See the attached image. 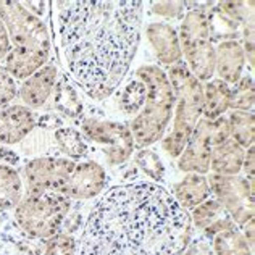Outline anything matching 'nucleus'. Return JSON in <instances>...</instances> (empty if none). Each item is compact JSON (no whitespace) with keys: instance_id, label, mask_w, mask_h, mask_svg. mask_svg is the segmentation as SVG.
Here are the masks:
<instances>
[{"instance_id":"nucleus-9","label":"nucleus","mask_w":255,"mask_h":255,"mask_svg":"<svg viewBox=\"0 0 255 255\" xmlns=\"http://www.w3.org/2000/svg\"><path fill=\"white\" fill-rule=\"evenodd\" d=\"M81 134L100 147L105 162L110 166H122L132 157L134 139L128 125L100 117H83Z\"/></svg>"},{"instance_id":"nucleus-30","label":"nucleus","mask_w":255,"mask_h":255,"mask_svg":"<svg viewBox=\"0 0 255 255\" xmlns=\"http://www.w3.org/2000/svg\"><path fill=\"white\" fill-rule=\"evenodd\" d=\"M78 238L73 234L58 233L53 238L44 241L42 251L39 255H76Z\"/></svg>"},{"instance_id":"nucleus-42","label":"nucleus","mask_w":255,"mask_h":255,"mask_svg":"<svg viewBox=\"0 0 255 255\" xmlns=\"http://www.w3.org/2000/svg\"><path fill=\"white\" fill-rule=\"evenodd\" d=\"M5 226V218H3V212H0V231L3 230Z\"/></svg>"},{"instance_id":"nucleus-17","label":"nucleus","mask_w":255,"mask_h":255,"mask_svg":"<svg viewBox=\"0 0 255 255\" xmlns=\"http://www.w3.org/2000/svg\"><path fill=\"white\" fill-rule=\"evenodd\" d=\"M52 104L57 115L62 118L81 120L84 115V104L79 96L76 84L68 78V75H60L52 92Z\"/></svg>"},{"instance_id":"nucleus-12","label":"nucleus","mask_w":255,"mask_h":255,"mask_svg":"<svg viewBox=\"0 0 255 255\" xmlns=\"http://www.w3.org/2000/svg\"><path fill=\"white\" fill-rule=\"evenodd\" d=\"M109 173L99 162L81 160L76 162L62 194L73 202H87L102 196L109 187Z\"/></svg>"},{"instance_id":"nucleus-33","label":"nucleus","mask_w":255,"mask_h":255,"mask_svg":"<svg viewBox=\"0 0 255 255\" xmlns=\"http://www.w3.org/2000/svg\"><path fill=\"white\" fill-rule=\"evenodd\" d=\"M150 11L153 15H158L162 18L171 19V18H183L187 11V2L181 0H170V2H150Z\"/></svg>"},{"instance_id":"nucleus-4","label":"nucleus","mask_w":255,"mask_h":255,"mask_svg":"<svg viewBox=\"0 0 255 255\" xmlns=\"http://www.w3.org/2000/svg\"><path fill=\"white\" fill-rule=\"evenodd\" d=\"M134 76L145 84L147 96L142 109L134 117L128 128L132 134L134 147L145 149L162 140L174 110V92L165 70L158 65H142Z\"/></svg>"},{"instance_id":"nucleus-36","label":"nucleus","mask_w":255,"mask_h":255,"mask_svg":"<svg viewBox=\"0 0 255 255\" xmlns=\"http://www.w3.org/2000/svg\"><path fill=\"white\" fill-rule=\"evenodd\" d=\"M233 228H238V226L234 225V221L231 220L230 215H225V217H221L220 220L215 221V223H212L209 228H205V230H204V236H205V239H212L215 234H218L220 231L233 230Z\"/></svg>"},{"instance_id":"nucleus-31","label":"nucleus","mask_w":255,"mask_h":255,"mask_svg":"<svg viewBox=\"0 0 255 255\" xmlns=\"http://www.w3.org/2000/svg\"><path fill=\"white\" fill-rule=\"evenodd\" d=\"M18 84L19 83L6 71L3 63H0V109L18 99Z\"/></svg>"},{"instance_id":"nucleus-34","label":"nucleus","mask_w":255,"mask_h":255,"mask_svg":"<svg viewBox=\"0 0 255 255\" xmlns=\"http://www.w3.org/2000/svg\"><path fill=\"white\" fill-rule=\"evenodd\" d=\"M241 34H243V41H239L243 45L244 53H246V63L249 65L251 75L254 71V53H255V37H254V15L243 23V28H241Z\"/></svg>"},{"instance_id":"nucleus-38","label":"nucleus","mask_w":255,"mask_h":255,"mask_svg":"<svg viewBox=\"0 0 255 255\" xmlns=\"http://www.w3.org/2000/svg\"><path fill=\"white\" fill-rule=\"evenodd\" d=\"M0 162L15 166V168H19V166L23 165V158L16 150H13V149H10V147L0 144Z\"/></svg>"},{"instance_id":"nucleus-23","label":"nucleus","mask_w":255,"mask_h":255,"mask_svg":"<svg viewBox=\"0 0 255 255\" xmlns=\"http://www.w3.org/2000/svg\"><path fill=\"white\" fill-rule=\"evenodd\" d=\"M213 255H252L251 246L239 228L225 230L212 238Z\"/></svg>"},{"instance_id":"nucleus-19","label":"nucleus","mask_w":255,"mask_h":255,"mask_svg":"<svg viewBox=\"0 0 255 255\" xmlns=\"http://www.w3.org/2000/svg\"><path fill=\"white\" fill-rule=\"evenodd\" d=\"M246 149L236 144L230 137L220 145L212 149L210 157V173L221 174V176H236L243 171V160Z\"/></svg>"},{"instance_id":"nucleus-22","label":"nucleus","mask_w":255,"mask_h":255,"mask_svg":"<svg viewBox=\"0 0 255 255\" xmlns=\"http://www.w3.org/2000/svg\"><path fill=\"white\" fill-rule=\"evenodd\" d=\"M53 140L62 157H66L75 162H81L89 153V147L86 144V139L81 131L73 126H62L57 131H53Z\"/></svg>"},{"instance_id":"nucleus-32","label":"nucleus","mask_w":255,"mask_h":255,"mask_svg":"<svg viewBox=\"0 0 255 255\" xmlns=\"http://www.w3.org/2000/svg\"><path fill=\"white\" fill-rule=\"evenodd\" d=\"M83 202H78V204H73L70 213L66 215V218L63 221L62 225V230H60V233H66V234H75L78 231L83 230V226L86 223V218H87V213H89V210H84L83 209ZM91 209V207H89Z\"/></svg>"},{"instance_id":"nucleus-16","label":"nucleus","mask_w":255,"mask_h":255,"mask_svg":"<svg viewBox=\"0 0 255 255\" xmlns=\"http://www.w3.org/2000/svg\"><path fill=\"white\" fill-rule=\"evenodd\" d=\"M246 53L238 39L221 41L215 47V75L226 84H236L244 75Z\"/></svg>"},{"instance_id":"nucleus-2","label":"nucleus","mask_w":255,"mask_h":255,"mask_svg":"<svg viewBox=\"0 0 255 255\" xmlns=\"http://www.w3.org/2000/svg\"><path fill=\"white\" fill-rule=\"evenodd\" d=\"M192 221L165 186L132 181L107 189L87 213L76 255H183Z\"/></svg>"},{"instance_id":"nucleus-7","label":"nucleus","mask_w":255,"mask_h":255,"mask_svg":"<svg viewBox=\"0 0 255 255\" xmlns=\"http://www.w3.org/2000/svg\"><path fill=\"white\" fill-rule=\"evenodd\" d=\"M184 63L192 76L205 84L215 76V45L207 11L187 10L178 29Z\"/></svg>"},{"instance_id":"nucleus-37","label":"nucleus","mask_w":255,"mask_h":255,"mask_svg":"<svg viewBox=\"0 0 255 255\" xmlns=\"http://www.w3.org/2000/svg\"><path fill=\"white\" fill-rule=\"evenodd\" d=\"M21 5L26 10L31 11L32 15L39 19L45 21V16L50 15V2H41V0H28V2H21Z\"/></svg>"},{"instance_id":"nucleus-13","label":"nucleus","mask_w":255,"mask_h":255,"mask_svg":"<svg viewBox=\"0 0 255 255\" xmlns=\"http://www.w3.org/2000/svg\"><path fill=\"white\" fill-rule=\"evenodd\" d=\"M37 113L23 104H10L0 109V144H21L36 129Z\"/></svg>"},{"instance_id":"nucleus-27","label":"nucleus","mask_w":255,"mask_h":255,"mask_svg":"<svg viewBox=\"0 0 255 255\" xmlns=\"http://www.w3.org/2000/svg\"><path fill=\"white\" fill-rule=\"evenodd\" d=\"M132 155H134V163H136V166L145 176H149L157 184L163 183L165 165L155 150H152L150 147H145V149H137Z\"/></svg>"},{"instance_id":"nucleus-28","label":"nucleus","mask_w":255,"mask_h":255,"mask_svg":"<svg viewBox=\"0 0 255 255\" xmlns=\"http://www.w3.org/2000/svg\"><path fill=\"white\" fill-rule=\"evenodd\" d=\"M191 215V221L192 226L197 228V230L204 231L205 228H209L212 223H215L217 220H220L221 217H225L226 210L225 207L221 205L215 197H209L207 200H204L202 204H199L197 207L189 212Z\"/></svg>"},{"instance_id":"nucleus-40","label":"nucleus","mask_w":255,"mask_h":255,"mask_svg":"<svg viewBox=\"0 0 255 255\" xmlns=\"http://www.w3.org/2000/svg\"><path fill=\"white\" fill-rule=\"evenodd\" d=\"M254 168H255V150L254 145H251L249 149H246L244 160H243V171L246 178L254 179Z\"/></svg>"},{"instance_id":"nucleus-1","label":"nucleus","mask_w":255,"mask_h":255,"mask_svg":"<svg viewBox=\"0 0 255 255\" xmlns=\"http://www.w3.org/2000/svg\"><path fill=\"white\" fill-rule=\"evenodd\" d=\"M58 60L92 102H104L122 83L136 57L145 3L140 0L50 2Z\"/></svg>"},{"instance_id":"nucleus-39","label":"nucleus","mask_w":255,"mask_h":255,"mask_svg":"<svg viewBox=\"0 0 255 255\" xmlns=\"http://www.w3.org/2000/svg\"><path fill=\"white\" fill-rule=\"evenodd\" d=\"M10 50H11V44H10L8 31H6L3 21L0 19V63L5 62V58L8 57Z\"/></svg>"},{"instance_id":"nucleus-43","label":"nucleus","mask_w":255,"mask_h":255,"mask_svg":"<svg viewBox=\"0 0 255 255\" xmlns=\"http://www.w3.org/2000/svg\"><path fill=\"white\" fill-rule=\"evenodd\" d=\"M200 255H213V254H210V252H207V254H200Z\"/></svg>"},{"instance_id":"nucleus-15","label":"nucleus","mask_w":255,"mask_h":255,"mask_svg":"<svg viewBox=\"0 0 255 255\" xmlns=\"http://www.w3.org/2000/svg\"><path fill=\"white\" fill-rule=\"evenodd\" d=\"M145 37L150 42L158 66L170 68L174 63L183 62L178 29L168 21H153L145 26Z\"/></svg>"},{"instance_id":"nucleus-25","label":"nucleus","mask_w":255,"mask_h":255,"mask_svg":"<svg viewBox=\"0 0 255 255\" xmlns=\"http://www.w3.org/2000/svg\"><path fill=\"white\" fill-rule=\"evenodd\" d=\"M122 89L118 91V107L125 115L136 117L142 109L145 102L147 89L145 84L134 76L131 81H128L125 86H120Z\"/></svg>"},{"instance_id":"nucleus-18","label":"nucleus","mask_w":255,"mask_h":255,"mask_svg":"<svg viewBox=\"0 0 255 255\" xmlns=\"http://www.w3.org/2000/svg\"><path fill=\"white\" fill-rule=\"evenodd\" d=\"M170 192L174 200L187 212H191L194 207H197L204 200L212 197L209 179H207L205 174L197 173H187L183 179L173 186Z\"/></svg>"},{"instance_id":"nucleus-6","label":"nucleus","mask_w":255,"mask_h":255,"mask_svg":"<svg viewBox=\"0 0 255 255\" xmlns=\"http://www.w3.org/2000/svg\"><path fill=\"white\" fill-rule=\"evenodd\" d=\"M73 204V200L58 192L24 194L11 210V221L24 236L47 241L60 233Z\"/></svg>"},{"instance_id":"nucleus-10","label":"nucleus","mask_w":255,"mask_h":255,"mask_svg":"<svg viewBox=\"0 0 255 255\" xmlns=\"http://www.w3.org/2000/svg\"><path fill=\"white\" fill-rule=\"evenodd\" d=\"M21 179L26 194H62L75 170L76 162L66 157H36L21 165Z\"/></svg>"},{"instance_id":"nucleus-5","label":"nucleus","mask_w":255,"mask_h":255,"mask_svg":"<svg viewBox=\"0 0 255 255\" xmlns=\"http://www.w3.org/2000/svg\"><path fill=\"white\" fill-rule=\"evenodd\" d=\"M174 92L173 128L162 137V147L168 157L178 158L189 140L194 128L204 113V84L192 76L184 62L165 70Z\"/></svg>"},{"instance_id":"nucleus-3","label":"nucleus","mask_w":255,"mask_h":255,"mask_svg":"<svg viewBox=\"0 0 255 255\" xmlns=\"http://www.w3.org/2000/svg\"><path fill=\"white\" fill-rule=\"evenodd\" d=\"M0 19L8 31L11 50L5 58L6 71L21 83L32 73L50 62L52 37L47 21H42L21 5V2L2 0Z\"/></svg>"},{"instance_id":"nucleus-44","label":"nucleus","mask_w":255,"mask_h":255,"mask_svg":"<svg viewBox=\"0 0 255 255\" xmlns=\"http://www.w3.org/2000/svg\"><path fill=\"white\" fill-rule=\"evenodd\" d=\"M0 255H5V254H0Z\"/></svg>"},{"instance_id":"nucleus-29","label":"nucleus","mask_w":255,"mask_h":255,"mask_svg":"<svg viewBox=\"0 0 255 255\" xmlns=\"http://www.w3.org/2000/svg\"><path fill=\"white\" fill-rule=\"evenodd\" d=\"M254 76L243 75L236 84L231 86V102L230 110L252 112L254 109Z\"/></svg>"},{"instance_id":"nucleus-24","label":"nucleus","mask_w":255,"mask_h":255,"mask_svg":"<svg viewBox=\"0 0 255 255\" xmlns=\"http://www.w3.org/2000/svg\"><path fill=\"white\" fill-rule=\"evenodd\" d=\"M230 123V137L243 149H249L254 145L255 139V123H254V112H241L231 110L226 115Z\"/></svg>"},{"instance_id":"nucleus-14","label":"nucleus","mask_w":255,"mask_h":255,"mask_svg":"<svg viewBox=\"0 0 255 255\" xmlns=\"http://www.w3.org/2000/svg\"><path fill=\"white\" fill-rule=\"evenodd\" d=\"M58 76V66L53 62L45 63L42 68H39L18 84V99L31 110L42 109L47 100L52 97Z\"/></svg>"},{"instance_id":"nucleus-21","label":"nucleus","mask_w":255,"mask_h":255,"mask_svg":"<svg viewBox=\"0 0 255 255\" xmlns=\"http://www.w3.org/2000/svg\"><path fill=\"white\" fill-rule=\"evenodd\" d=\"M231 86L215 78L204 84V113L205 120H217L230 110Z\"/></svg>"},{"instance_id":"nucleus-8","label":"nucleus","mask_w":255,"mask_h":255,"mask_svg":"<svg viewBox=\"0 0 255 255\" xmlns=\"http://www.w3.org/2000/svg\"><path fill=\"white\" fill-rule=\"evenodd\" d=\"M230 139V123L226 115L217 120L200 118L194 128L184 150L176 158V166L183 173H210L212 149Z\"/></svg>"},{"instance_id":"nucleus-41","label":"nucleus","mask_w":255,"mask_h":255,"mask_svg":"<svg viewBox=\"0 0 255 255\" xmlns=\"http://www.w3.org/2000/svg\"><path fill=\"white\" fill-rule=\"evenodd\" d=\"M241 233L244 234V238L247 241V244L251 246V249L254 251V243H255V230H254V218L247 221L246 225H243L239 228Z\"/></svg>"},{"instance_id":"nucleus-20","label":"nucleus","mask_w":255,"mask_h":255,"mask_svg":"<svg viewBox=\"0 0 255 255\" xmlns=\"http://www.w3.org/2000/svg\"><path fill=\"white\" fill-rule=\"evenodd\" d=\"M24 194L26 191L19 170L0 162V212H11Z\"/></svg>"},{"instance_id":"nucleus-35","label":"nucleus","mask_w":255,"mask_h":255,"mask_svg":"<svg viewBox=\"0 0 255 255\" xmlns=\"http://www.w3.org/2000/svg\"><path fill=\"white\" fill-rule=\"evenodd\" d=\"M62 126H65V122L62 117L57 115V113H42V115H37L36 128H39V129L53 132Z\"/></svg>"},{"instance_id":"nucleus-26","label":"nucleus","mask_w":255,"mask_h":255,"mask_svg":"<svg viewBox=\"0 0 255 255\" xmlns=\"http://www.w3.org/2000/svg\"><path fill=\"white\" fill-rule=\"evenodd\" d=\"M19 145L26 150V155H31V158L60 155L55 140H53V134L50 131L39 129V128H36Z\"/></svg>"},{"instance_id":"nucleus-11","label":"nucleus","mask_w":255,"mask_h":255,"mask_svg":"<svg viewBox=\"0 0 255 255\" xmlns=\"http://www.w3.org/2000/svg\"><path fill=\"white\" fill-rule=\"evenodd\" d=\"M212 196L225 207L234 225L241 228L254 218V179L246 176L209 174Z\"/></svg>"}]
</instances>
